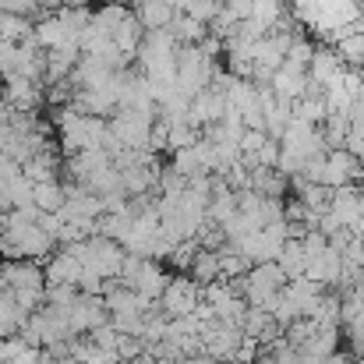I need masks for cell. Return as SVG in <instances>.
I'll return each mask as SVG.
<instances>
[{
	"instance_id": "28",
	"label": "cell",
	"mask_w": 364,
	"mask_h": 364,
	"mask_svg": "<svg viewBox=\"0 0 364 364\" xmlns=\"http://www.w3.org/2000/svg\"><path fill=\"white\" fill-rule=\"evenodd\" d=\"M57 18L64 21V28H68L75 39H78V36H82V32L92 25V11H89V7H64Z\"/></svg>"
},
{
	"instance_id": "14",
	"label": "cell",
	"mask_w": 364,
	"mask_h": 364,
	"mask_svg": "<svg viewBox=\"0 0 364 364\" xmlns=\"http://www.w3.org/2000/svg\"><path fill=\"white\" fill-rule=\"evenodd\" d=\"M340 71H343L340 53H336L333 46H318V53H315V60H311V68H308V78L318 82V85H329Z\"/></svg>"
},
{
	"instance_id": "16",
	"label": "cell",
	"mask_w": 364,
	"mask_h": 364,
	"mask_svg": "<svg viewBox=\"0 0 364 364\" xmlns=\"http://www.w3.org/2000/svg\"><path fill=\"white\" fill-rule=\"evenodd\" d=\"M170 32H173L177 46H202V43L213 36L209 25H202V21H195V18H188V14H177L173 25H170Z\"/></svg>"
},
{
	"instance_id": "11",
	"label": "cell",
	"mask_w": 364,
	"mask_h": 364,
	"mask_svg": "<svg viewBox=\"0 0 364 364\" xmlns=\"http://www.w3.org/2000/svg\"><path fill=\"white\" fill-rule=\"evenodd\" d=\"M36 43H39L43 53H50V50H60V46L78 43V39L64 28V21H60L57 14H50V18H39V21H36Z\"/></svg>"
},
{
	"instance_id": "36",
	"label": "cell",
	"mask_w": 364,
	"mask_h": 364,
	"mask_svg": "<svg viewBox=\"0 0 364 364\" xmlns=\"http://www.w3.org/2000/svg\"><path fill=\"white\" fill-rule=\"evenodd\" d=\"M92 0H68V7H89Z\"/></svg>"
},
{
	"instance_id": "17",
	"label": "cell",
	"mask_w": 364,
	"mask_h": 364,
	"mask_svg": "<svg viewBox=\"0 0 364 364\" xmlns=\"http://www.w3.org/2000/svg\"><path fill=\"white\" fill-rule=\"evenodd\" d=\"M343 60V68L350 71H364V32H347V36H336V46H333Z\"/></svg>"
},
{
	"instance_id": "15",
	"label": "cell",
	"mask_w": 364,
	"mask_h": 364,
	"mask_svg": "<svg viewBox=\"0 0 364 364\" xmlns=\"http://www.w3.org/2000/svg\"><path fill=\"white\" fill-rule=\"evenodd\" d=\"M188 276H191L198 287L220 283V279H223V269H220V251H205V247H198V255H195V262H191Z\"/></svg>"
},
{
	"instance_id": "26",
	"label": "cell",
	"mask_w": 364,
	"mask_h": 364,
	"mask_svg": "<svg viewBox=\"0 0 364 364\" xmlns=\"http://www.w3.org/2000/svg\"><path fill=\"white\" fill-rule=\"evenodd\" d=\"M315 53H318V46L315 43H308L304 36H294V43H290V50H287V64H294V68H311V60H315Z\"/></svg>"
},
{
	"instance_id": "37",
	"label": "cell",
	"mask_w": 364,
	"mask_h": 364,
	"mask_svg": "<svg viewBox=\"0 0 364 364\" xmlns=\"http://www.w3.org/2000/svg\"><path fill=\"white\" fill-rule=\"evenodd\" d=\"M4 92H7V85H4V78H0V103H4Z\"/></svg>"
},
{
	"instance_id": "8",
	"label": "cell",
	"mask_w": 364,
	"mask_h": 364,
	"mask_svg": "<svg viewBox=\"0 0 364 364\" xmlns=\"http://www.w3.org/2000/svg\"><path fill=\"white\" fill-rule=\"evenodd\" d=\"M308 85H311L308 71H304V68H294V64H283V68L272 75V82H269V89L276 92L279 103H297V100L308 92Z\"/></svg>"
},
{
	"instance_id": "7",
	"label": "cell",
	"mask_w": 364,
	"mask_h": 364,
	"mask_svg": "<svg viewBox=\"0 0 364 364\" xmlns=\"http://www.w3.org/2000/svg\"><path fill=\"white\" fill-rule=\"evenodd\" d=\"M0 276L7 283V290L21 294V290H46V272L39 262H4Z\"/></svg>"
},
{
	"instance_id": "13",
	"label": "cell",
	"mask_w": 364,
	"mask_h": 364,
	"mask_svg": "<svg viewBox=\"0 0 364 364\" xmlns=\"http://www.w3.org/2000/svg\"><path fill=\"white\" fill-rule=\"evenodd\" d=\"M60 166H64V159H60L53 149H46V152H36V156L21 166V173H25L32 184H46V181H57V177H60Z\"/></svg>"
},
{
	"instance_id": "10",
	"label": "cell",
	"mask_w": 364,
	"mask_h": 364,
	"mask_svg": "<svg viewBox=\"0 0 364 364\" xmlns=\"http://www.w3.org/2000/svg\"><path fill=\"white\" fill-rule=\"evenodd\" d=\"M247 340H255V343H272V340H279L283 336V329L276 326V318L265 311V308H247V315H244V329H241Z\"/></svg>"
},
{
	"instance_id": "22",
	"label": "cell",
	"mask_w": 364,
	"mask_h": 364,
	"mask_svg": "<svg viewBox=\"0 0 364 364\" xmlns=\"http://www.w3.org/2000/svg\"><path fill=\"white\" fill-rule=\"evenodd\" d=\"M279 269L287 272V279H301V276H304V269H308L304 244H301V241H287L283 255H279Z\"/></svg>"
},
{
	"instance_id": "21",
	"label": "cell",
	"mask_w": 364,
	"mask_h": 364,
	"mask_svg": "<svg viewBox=\"0 0 364 364\" xmlns=\"http://www.w3.org/2000/svg\"><path fill=\"white\" fill-rule=\"evenodd\" d=\"M350 114H329L326 124H322V138H326V145H329V152L333 149H343L347 145V134H350Z\"/></svg>"
},
{
	"instance_id": "25",
	"label": "cell",
	"mask_w": 364,
	"mask_h": 364,
	"mask_svg": "<svg viewBox=\"0 0 364 364\" xmlns=\"http://www.w3.org/2000/svg\"><path fill=\"white\" fill-rule=\"evenodd\" d=\"M170 166H173L177 173H184V177H195V173L205 170V166H202V156H198L195 145H191V149H177V152H170Z\"/></svg>"
},
{
	"instance_id": "20",
	"label": "cell",
	"mask_w": 364,
	"mask_h": 364,
	"mask_svg": "<svg viewBox=\"0 0 364 364\" xmlns=\"http://www.w3.org/2000/svg\"><path fill=\"white\" fill-rule=\"evenodd\" d=\"M36 36V25H32V18H18V14H0V39L4 43H14V46H21L25 39H32Z\"/></svg>"
},
{
	"instance_id": "19",
	"label": "cell",
	"mask_w": 364,
	"mask_h": 364,
	"mask_svg": "<svg viewBox=\"0 0 364 364\" xmlns=\"http://www.w3.org/2000/svg\"><path fill=\"white\" fill-rule=\"evenodd\" d=\"M64 184L60 181H46V184H36V191H32V202H36V209L39 213H60L64 209Z\"/></svg>"
},
{
	"instance_id": "24",
	"label": "cell",
	"mask_w": 364,
	"mask_h": 364,
	"mask_svg": "<svg viewBox=\"0 0 364 364\" xmlns=\"http://www.w3.org/2000/svg\"><path fill=\"white\" fill-rule=\"evenodd\" d=\"M283 0H255V11H251V18L265 28V32H272L279 21H283Z\"/></svg>"
},
{
	"instance_id": "31",
	"label": "cell",
	"mask_w": 364,
	"mask_h": 364,
	"mask_svg": "<svg viewBox=\"0 0 364 364\" xmlns=\"http://www.w3.org/2000/svg\"><path fill=\"white\" fill-rule=\"evenodd\" d=\"M0 14L36 18V14H39V0H0Z\"/></svg>"
},
{
	"instance_id": "12",
	"label": "cell",
	"mask_w": 364,
	"mask_h": 364,
	"mask_svg": "<svg viewBox=\"0 0 364 364\" xmlns=\"http://www.w3.org/2000/svg\"><path fill=\"white\" fill-rule=\"evenodd\" d=\"M134 18L141 21L145 32H159V28H170V25H173L177 11H173L166 0H141V4L134 7Z\"/></svg>"
},
{
	"instance_id": "9",
	"label": "cell",
	"mask_w": 364,
	"mask_h": 364,
	"mask_svg": "<svg viewBox=\"0 0 364 364\" xmlns=\"http://www.w3.org/2000/svg\"><path fill=\"white\" fill-rule=\"evenodd\" d=\"M304 276H308V279H315V283H322L326 290H329V287H340V279H343V255H340V251H333V247H326L322 255L308 258Z\"/></svg>"
},
{
	"instance_id": "33",
	"label": "cell",
	"mask_w": 364,
	"mask_h": 364,
	"mask_svg": "<svg viewBox=\"0 0 364 364\" xmlns=\"http://www.w3.org/2000/svg\"><path fill=\"white\" fill-rule=\"evenodd\" d=\"M223 7H227L237 21H247L251 11H255V0H223Z\"/></svg>"
},
{
	"instance_id": "34",
	"label": "cell",
	"mask_w": 364,
	"mask_h": 364,
	"mask_svg": "<svg viewBox=\"0 0 364 364\" xmlns=\"http://www.w3.org/2000/svg\"><path fill=\"white\" fill-rule=\"evenodd\" d=\"M68 7V0H39V18H50V14H60Z\"/></svg>"
},
{
	"instance_id": "18",
	"label": "cell",
	"mask_w": 364,
	"mask_h": 364,
	"mask_svg": "<svg viewBox=\"0 0 364 364\" xmlns=\"http://www.w3.org/2000/svg\"><path fill=\"white\" fill-rule=\"evenodd\" d=\"M329 117V107H326V96H301L294 103V121L311 124V127H322Z\"/></svg>"
},
{
	"instance_id": "1",
	"label": "cell",
	"mask_w": 364,
	"mask_h": 364,
	"mask_svg": "<svg viewBox=\"0 0 364 364\" xmlns=\"http://www.w3.org/2000/svg\"><path fill=\"white\" fill-rule=\"evenodd\" d=\"M287 272L279 269V262H262V265H251V272L237 279L234 287H237V294H241L244 301H247V308H272L276 304V297L287 290Z\"/></svg>"
},
{
	"instance_id": "32",
	"label": "cell",
	"mask_w": 364,
	"mask_h": 364,
	"mask_svg": "<svg viewBox=\"0 0 364 364\" xmlns=\"http://www.w3.org/2000/svg\"><path fill=\"white\" fill-rule=\"evenodd\" d=\"M141 354H145V340H138V336H121V343H117V358H121V361L134 364Z\"/></svg>"
},
{
	"instance_id": "27",
	"label": "cell",
	"mask_w": 364,
	"mask_h": 364,
	"mask_svg": "<svg viewBox=\"0 0 364 364\" xmlns=\"http://www.w3.org/2000/svg\"><path fill=\"white\" fill-rule=\"evenodd\" d=\"M220 11H223V4H220V0H188L181 14H188V18L202 21V25H213V21L220 18Z\"/></svg>"
},
{
	"instance_id": "4",
	"label": "cell",
	"mask_w": 364,
	"mask_h": 364,
	"mask_svg": "<svg viewBox=\"0 0 364 364\" xmlns=\"http://www.w3.org/2000/svg\"><path fill=\"white\" fill-rule=\"evenodd\" d=\"M156 121L159 117L141 114V110H117L110 117V134L121 141L124 149H149V138H152Z\"/></svg>"
},
{
	"instance_id": "5",
	"label": "cell",
	"mask_w": 364,
	"mask_h": 364,
	"mask_svg": "<svg viewBox=\"0 0 364 364\" xmlns=\"http://www.w3.org/2000/svg\"><path fill=\"white\" fill-rule=\"evenodd\" d=\"M71 340H78V336H89V333H96L100 326H107L110 322V311H107V301L103 297H89V294H82V301L71 308Z\"/></svg>"
},
{
	"instance_id": "29",
	"label": "cell",
	"mask_w": 364,
	"mask_h": 364,
	"mask_svg": "<svg viewBox=\"0 0 364 364\" xmlns=\"http://www.w3.org/2000/svg\"><path fill=\"white\" fill-rule=\"evenodd\" d=\"M78 301H82V290L71 287V283L68 287H46V304H53V308H68L71 311Z\"/></svg>"
},
{
	"instance_id": "30",
	"label": "cell",
	"mask_w": 364,
	"mask_h": 364,
	"mask_svg": "<svg viewBox=\"0 0 364 364\" xmlns=\"http://www.w3.org/2000/svg\"><path fill=\"white\" fill-rule=\"evenodd\" d=\"M89 340L100 347V350H114L117 354V343H121V333L114 329V322H107V326H100L96 333H89Z\"/></svg>"
},
{
	"instance_id": "23",
	"label": "cell",
	"mask_w": 364,
	"mask_h": 364,
	"mask_svg": "<svg viewBox=\"0 0 364 364\" xmlns=\"http://www.w3.org/2000/svg\"><path fill=\"white\" fill-rule=\"evenodd\" d=\"M198 138H202V131H198V127H191L188 121H173V124H170V131H166V152L191 149Z\"/></svg>"
},
{
	"instance_id": "6",
	"label": "cell",
	"mask_w": 364,
	"mask_h": 364,
	"mask_svg": "<svg viewBox=\"0 0 364 364\" xmlns=\"http://www.w3.org/2000/svg\"><path fill=\"white\" fill-rule=\"evenodd\" d=\"M43 272H46V287H78V279H82V262L68 251V247H57L46 262H43Z\"/></svg>"
},
{
	"instance_id": "3",
	"label": "cell",
	"mask_w": 364,
	"mask_h": 364,
	"mask_svg": "<svg viewBox=\"0 0 364 364\" xmlns=\"http://www.w3.org/2000/svg\"><path fill=\"white\" fill-rule=\"evenodd\" d=\"M202 290L205 287H198L191 276H173L170 279V287L163 290V297H159V311L166 315V318H184V315H195L198 311V304H202Z\"/></svg>"
},
{
	"instance_id": "2",
	"label": "cell",
	"mask_w": 364,
	"mask_h": 364,
	"mask_svg": "<svg viewBox=\"0 0 364 364\" xmlns=\"http://www.w3.org/2000/svg\"><path fill=\"white\" fill-rule=\"evenodd\" d=\"M170 272L156 262V258H138V255H127V262H124V272H121V283L124 287H131V290H138L141 297H149V301H156L159 304V297H163V290L170 287Z\"/></svg>"
},
{
	"instance_id": "35",
	"label": "cell",
	"mask_w": 364,
	"mask_h": 364,
	"mask_svg": "<svg viewBox=\"0 0 364 364\" xmlns=\"http://www.w3.org/2000/svg\"><path fill=\"white\" fill-rule=\"evenodd\" d=\"M166 4H170V7H173V11H177V14H181V11H184V4H188V0H166Z\"/></svg>"
},
{
	"instance_id": "39",
	"label": "cell",
	"mask_w": 364,
	"mask_h": 364,
	"mask_svg": "<svg viewBox=\"0 0 364 364\" xmlns=\"http://www.w3.org/2000/svg\"><path fill=\"white\" fill-rule=\"evenodd\" d=\"M0 43H4V39H0Z\"/></svg>"
},
{
	"instance_id": "38",
	"label": "cell",
	"mask_w": 364,
	"mask_h": 364,
	"mask_svg": "<svg viewBox=\"0 0 364 364\" xmlns=\"http://www.w3.org/2000/svg\"><path fill=\"white\" fill-rule=\"evenodd\" d=\"M4 290H7V283H4V276H0V294H4Z\"/></svg>"
}]
</instances>
